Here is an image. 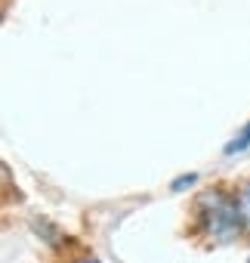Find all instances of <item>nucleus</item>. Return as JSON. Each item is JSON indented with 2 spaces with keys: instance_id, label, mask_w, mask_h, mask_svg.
Masks as SVG:
<instances>
[{
  "instance_id": "obj_1",
  "label": "nucleus",
  "mask_w": 250,
  "mask_h": 263,
  "mask_svg": "<svg viewBox=\"0 0 250 263\" xmlns=\"http://www.w3.org/2000/svg\"><path fill=\"white\" fill-rule=\"evenodd\" d=\"M198 223L204 232H210L216 241H228L238 235L244 217H241V201L232 198L222 189H210L198 198Z\"/></svg>"
},
{
  "instance_id": "obj_2",
  "label": "nucleus",
  "mask_w": 250,
  "mask_h": 263,
  "mask_svg": "<svg viewBox=\"0 0 250 263\" xmlns=\"http://www.w3.org/2000/svg\"><path fill=\"white\" fill-rule=\"evenodd\" d=\"M247 146H250V124L241 130V134H238V137H235L228 146H225V155H238V152H244Z\"/></svg>"
},
{
  "instance_id": "obj_3",
  "label": "nucleus",
  "mask_w": 250,
  "mask_h": 263,
  "mask_svg": "<svg viewBox=\"0 0 250 263\" xmlns=\"http://www.w3.org/2000/svg\"><path fill=\"white\" fill-rule=\"evenodd\" d=\"M241 217H244V226H250V183L241 189Z\"/></svg>"
},
{
  "instance_id": "obj_4",
  "label": "nucleus",
  "mask_w": 250,
  "mask_h": 263,
  "mask_svg": "<svg viewBox=\"0 0 250 263\" xmlns=\"http://www.w3.org/2000/svg\"><path fill=\"white\" fill-rule=\"evenodd\" d=\"M195 183H198V174H185V177H182V180H176L170 189H173V192H182V189H189V186H195Z\"/></svg>"
},
{
  "instance_id": "obj_5",
  "label": "nucleus",
  "mask_w": 250,
  "mask_h": 263,
  "mask_svg": "<svg viewBox=\"0 0 250 263\" xmlns=\"http://www.w3.org/2000/svg\"><path fill=\"white\" fill-rule=\"evenodd\" d=\"M80 263H96V260H80Z\"/></svg>"
}]
</instances>
